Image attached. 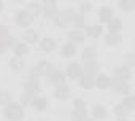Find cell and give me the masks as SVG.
<instances>
[{
  "mask_svg": "<svg viewBox=\"0 0 135 121\" xmlns=\"http://www.w3.org/2000/svg\"><path fill=\"white\" fill-rule=\"evenodd\" d=\"M3 115H5L10 121H19V119H22V116H24V108H22V105H19V104L10 102V104L5 107V110H3Z\"/></svg>",
  "mask_w": 135,
  "mask_h": 121,
  "instance_id": "obj_1",
  "label": "cell"
},
{
  "mask_svg": "<svg viewBox=\"0 0 135 121\" xmlns=\"http://www.w3.org/2000/svg\"><path fill=\"white\" fill-rule=\"evenodd\" d=\"M69 38H70V41H72V45H73V43H81V41L84 40V34H83L81 30H78V29H75V30H72V32H69Z\"/></svg>",
  "mask_w": 135,
  "mask_h": 121,
  "instance_id": "obj_14",
  "label": "cell"
},
{
  "mask_svg": "<svg viewBox=\"0 0 135 121\" xmlns=\"http://www.w3.org/2000/svg\"><path fill=\"white\" fill-rule=\"evenodd\" d=\"M122 105H124V107H127V108L132 111V110L135 108V99H133V97H127V99L122 102Z\"/></svg>",
  "mask_w": 135,
  "mask_h": 121,
  "instance_id": "obj_35",
  "label": "cell"
},
{
  "mask_svg": "<svg viewBox=\"0 0 135 121\" xmlns=\"http://www.w3.org/2000/svg\"><path fill=\"white\" fill-rule=\"evenodd\" d=\"M95 85H97V88H100V89H107V88H110L111 80H110L107 75H99V77L95 78Z\"/></svg>",
  "mask_w": 135,
  "mask_h": 121,
  "instance_id": "obj_17",
  "label": "cell"
},
{
  "mask_svg": "<svg viewBox=\"0 0 135 121\" xmlns=\"http://www.w3.org/2000/svg\"><path fill=\"white\" fill-rule=\"evenodd\" d=\"M86 34L89 37H92V38H97V37L102 35V27L100 26H91V27L86 29Z\"/></svg>",
  "mask_w": 135,
  "mask_h": 121,
  "instance_id": "obj_23",
  "label": "cell"
},
{
  "mask_svg": "<svg viewBox=\"0 0 135 121\" xmlns=\"http://www.w3.org/2000/svg\"><path fill=\"white\" fill-rule=\"evenodd\" d=\"M121 29H122V22H121L119 19L113 18V19L108 22V30H110V34H118Z\"/></svg>",
  "mask_w": 135,
  "mask_h": 121,
  "instance_id": "obj_18",
  "label": "cell"
},
{
  "mask_svg": "<svg viewBox=\"0 0 135 121\" xmlns=\"http://www.w3.org/2000/svg\"><path fill=\"white\" fill-rule=\"evenodd\" d=\"M114 113H116L119 118H126V116L130 113V110H129L127 107H124L122 104H119V105H116V107H114Z\"/></svg>",
  "mask_w": 135,
  "mask_h": 121,
  "instance_id": "obj_26",
  "label": "cell"
},
{
  "mask_svg": "<svg viewBox=\"0 0 135 121\" xmlns=\"http://www.w3.org/2000/svg\"><path fill=\"white\" fill-rule=\"evenodd\" d=\"M0 10H2V3H0Z\"/></svg>",
  "mask_w": 135,
  "mask_h": 121,
  "instance_id": "obj_41",
  "label": "cell"
},
{
  "mask_svg": "<svg viewBox=\"0 0 135 121\" xmlns=\"http://www.w3.org/2000/svg\"><path fill=\"white\" fill-rule=\"evenodd\" d=\"M110 86H113V89L116 91V92H119V94H127V92H130V86L127 85V81H121V80H111V85Z\"/></svg>",
  "mask_w": 135,
  "mask_h": 121,
  "instance_id": "obj_5",
  "label": "cell"
},
{
  "mask_svg": "<svg viewBox=\"0 0 135 121\" xmlns=\"http://www.w3.org/2000/svg\"><path fill=\"white\" fill-rule=\"evenodd\" d=\"M81 57H83V60H86V62H91V60L95 59V51H94L92 48H86V49L83 51Z\"/></svg>",
  "mask_w": 135,
  "mask_h": 121,
  "instance_id": "obj_25",
  "label": "cell"
},
{
  "mask_svg": "<svg viewBox=\"0 0 135 121\" xmlns=\"http://www.w3.org/2000/svg\"><path fill=\"white\" fill-rule=\"evenodd\" d=\"M99 18H100L102 22H110V21L113 19V11H111V8H108V7L100 8V11H99Z\"/></svg>",
  "mask_w": 135,
  "mask_h": 121,
  "instance_id": "obj_11",
  "label": "cell"
},
{
  "mask_svg": "<svg viewBox=\"0 0 135 121\" xmlns=\"http://www.w3.org/2000/svg\"><path fill=\"white\" fill-rule=\"evenodd\" d=\"M75 54H76V48H75V45L67 43V45H64V46H62V56L70 57V56H75Z\"/></svg>",
  "mask_w": 135,
  "mask_h": 121,
  "instance_id": "obj_21",
  "label": "cell"
},
{
  "mask_svg": "<svg viewBox=\"0 0 135 121\" xmlns=\"http://www.w3.org/2000/svg\"><path fill=\"white\" fill-rule=\"evenodd\" d=\"M67 75H69L70 78H80L83 75V67L80 64H76V62L69 64L67 66Z\"/></svg>",
  "mask_w": 135,
  "mask_h": 121,
  "instance_id": "obj_6",
  "label": "cell"
},
{
  "mask_svg": "<svg viewBox=\"0 0 135 121\" xmlns=\"http://www.w3.org/2000/svg\"><path fill=\"white\" fill-rule=\"evenodd\" d=\"M73 24H75L76 27H83V26L86 24L84 16H83V15H76V16H75V19H73Z\"/></svg>",
  "mask_w": 135,
  "mask_h": 121,
  "instance_id": "obj_33",
  "label": "cell"
},
{
  "mask_svg": "<svg viewBox=\"0 0 135 121\" xmlns=\"http://www.w3.org/2000/svg\"><path fill=\"white\" fill-rule=\"evenodd\" d=\"M80 78H81V80H80V86H81V88H86V89H89V88L95 86V78H94V77L81 75Z\"/></svg>",
  "mask_w": 135,
  "mask_h": 121,
  "instance_id": "obj_16",
  "label": "cell"
},
{
  "mask_svg": "<svg viewBox=\"0 0 135 121\" xmlns=\"http://www.w3.org/2000/svg\"><path fill=\"white\" fill-rule=\"evenodd\" d=\"M73 105H75V110H86V104L81 99H75Z\"/></svg>",
  "mask_w": 135,
  "mask_h": 121,
  "instance_id": "obj_36",
  "label": "cell"
},
{
  "mask_svg": "<svg viewBox=\"0 0 135 121\" xmlns=\"http://www.w3.org/2000/svg\"><path fill=\"white\" fill-rule=\"evenodd\" d=\"M56 10H57L56 2H45V5H43V13H45V16L54 18V16H56Z\"/></svg>",
  "mask_w": 135,
  "mask_h": 121,
  "instance_id": "obj_10",
  "label": "cell"
},
{
  "mask_svg": "<svg viewBox=\"0 0 135 121\" xmlns=\"http://www.w3.org/2000/svg\"><path fill=\"white\" fill-rule=\"evenodd\" d=\"M22 40L26 41V45L27 43H35V41H38V34L35 30H26L24 35H22Z\"/></svg>",
  "mask_w": 135,
  "mask_h": 121,
  "instance_id": "obj_19",
  "label": "cell"
},
{
  "mask_svg": "<svg viewBox=\"0 0 135 121\" xmlns=\"http://www.w3.org/2000/svg\"><path fill=\"white\" fill-rule=\"evenodd\" d=\"M69 96H70V89L67 88L65 85H60V86H57V88H56V91H54V97H56V99H60V100L67 99Z\"/></svg>",
  "mask_w": 135,
  "mask_h": 121,
  "instance_id": "obj_9",
  "label": "cell"
},
{
  "mask_svg": "<svg viewBox=\"0 0 135 121\" xmlns=\"http://www.w3.org/2000/svg\"><path fill=\"white\" fill-rule=\"evenodd\" d=\"M10 67H11L13 70H16V72H21V70L26 67V64H24V60H22L21 57H13L11 62H10Z\"/></svg>",
  "mask_w": 135,
  "mask_h": 121,
  "instance_id": "obj_20",
  "label": "cell"
},
{
  "mask_svg": "<svg viewBox=\"0 0 135 121\" xmlns=\"http://www.w3.org/2000/svg\"><path fill=\"white\" fill-rule=\"evenodd\" d=\"M73 121H86V110H73Z\"/></svg>",
  "mask_w": 135,
  "mask_h": 121,
  "instance_id": "obj_29",
  "label": "cell"
},
{
  "mask_svg": "<svg viewBox=\"0 0 135 121\" xmlns=\"http://www.w3.org/2000/svg\"><path fill=\"white\" fill-rule=\"evenodd\" d=\"M118 121H126V119H124V118H119V119H118Z\"/></svg>",
  "mask_w": 135,
  "mask_h": 121,
  "instance_id": "obj_40",
  "label": "cell"
},
{
  "mask_svg": "<svg viewBox=\"0 0 135 121\" xmlns=\"http://www.w3.org/2000/svg\"><path fill=\"white\" fill-rule=\"evenodd\" d=\"M92 115H94L95 118H99V119H103V118H107V110H105L102 105H95V107L92 108Z\"/></svg>",
  "mask_w": 135,
  "mask_h": 121,
  "instance_id": "obj_24",
  "label": "cell"
},
{
  "mask_svg": "<svg viewBox=\"0 0 135 121\" xmlns=\"http://www.w3.org/2000/svg\"><path fill=\"white\" fill-rule=\"evenodd\" d=\"M105 41H107L108 45H116V43L121 41V37H119V34H108V35L105 37Z\"/></svg>",
  "mask_w": 135,
  "mask_h": 121,
  "instance_id": "obj_28",
  "label": "cell"
},
{
  "mask_svg": "<svg viewBox=\"0 0 135 121\" xmlns=\"http://www.w3.org/2000/svg\"><path fill=\"white\" fill-rule=\"evenodd\" d=\"M30 105H32L35 110L43 111V110H46V108H48V100H46V99H41V97H35V99L30 102Z\"/></svg>",
  "mask_w": 135,
  "mask_h": 121,
  "instance_id": "obj_12",
  "label": "cell"
},
{
  "mask_svg": "<svg viewBox=\"0 0 135 121\" xmlns=\"http://www.w3.org/2000/svg\"><path fill=\"white\" fill-rule=\"evenodd\" d=\"M52 72V66L49 64V62H46V60H41V62L37 66V67H33L32 70H30V77H46V75H49Z\"/></svg>",
  "mask_w": 135,
  "mask_h": 121,
  "instance_id": "obj_2",
  "label": "cell"
},
{
  "mask_svg": "<svg viewBox=\"0 0 135 121\" xmlns=\"http://www.w3.org/2000/svg\"><path fill=\"white\" fill-rule=\"evenodd\" d=\"M26 91H30V92H38L40 91V83L37 80V77H29L26 80V85H24Z\"/></svg>",
  "mask_w": 135,
  "mask_h": 121,
  "instance_id": "obj_7",
  "label": "cell"
},
{
  "mask_svg": "<svg viewBox=\"0 0 135 121\" xmlns=\"http://www.w3.org/2000/svg\"><path fill=\"white\" fill-rule=\"evenodd\" d=\"M99 69H100V67H99V64L95 62V60L86 62V64H84V75H88V77H94V78H95Z\"/></svg>",
  "mask_w": 135,
  "mask_h": 121,
  "instance_id": "obj_8",
  "label": "cell"
},
{
  "mask_svg": "<svg viewBox=\"0 0 135 121\" xmlns=\"http://www.w3.org/2000/svg\"><path fill=\"white\" fill-rule=\"evenodd\" d=\"M64 73L60 72V70H52L51 73H49V80L54 83V85H57V86H60V85H64Z\"/></svg>",
  "mask_w": 135,
  "mask_h": 121,
  "instance_id": "obj_13",
  "label": "cell"
},
{
  "mask_svg": "<svg viewBox=\"0 0 135 121\" xmlns=\"http://www.w3.org/2000/svg\"><path fill=\"white\" fill-rule=\"evenodd\" d=\"M3 37H5V35H3ZM3 37L0 38V53H3L5 48H7V45H5V41H3Z\"/></svg>",
  "mask_w": 135,
  "mask_h": 121,
  "instance_id": "obj_38",
  "label": "cell"
},
{
  "mask_svg": "<svg viewBox=\"0 0 135 121\" xmlns=\"http://www.w3.org/2000/svg\"><path fill=\"white\" fill-rule=\"evenodd\" d=\"M40 46H41L43 51H52L56 48V41L52 38H45V40L40 41Z\"/></svg>",
  "mask_w": 135,
  "mask_h": 121,
  "instance_id": "obj_22",
  "label": "cell"
},
{
  "mask_svg": "<svg viewBox=\"0 0 135 121\" xmlns=\"http://www.w3.org/2000/svg\"><path fill=\"white\" fill-rule=\"evenodd\" d=\"M35 94H37V92H30V91H26V92H24V97H22L24 104H30V102L35 99Z\"/></svg>",
  "mask_w": 135,
  "mask_h": 121,
  "instance_id": "obj_34",
  "label": "cell"
},
{
  "mask_svg": "<svg viewBox=\"0 0 135 121\" xmlns=\"http://www.w3.org/2000/svg\"><path fill=\"white\" fill-rule=\"evenodd\" d=\"M13 51H15L16 57H21V56H24V54L29 53V46H27L26 43H21V41H19V43H15Z\"/></svg>",
  "mask_w": 135,
  "mask_h": 121,
  "instance_id": "obj_15",
  "label": "cell"
},
{
  "mask_svg": "<svg viewBox=\"0 0 135 121\" xmlns=\"http://www.w3.org/2000/svg\"><path fill=\"white\" fill-rule=\"evenodd\" d=\"M54 19H56V24H57V26H60V27H65L67 24H69V21L65 19V16H64V15H56V16H54Z\"/></svg>",
  "mask_w": 135,
  "mask_h": 121,
  "instance_id": "obj_32",
  "label": "cell"
},
{
  "mask_svg": "<svg viewBox=\"0 0 135 121\" xmlns=\"http://www.w3.org/2000/svg\"><path fill=\"white\" fill-rule=\"evenodd\" d=\"M119 7L124 11H133L135 10V2H132V0H124V2H119Z\"/></svg>",
  "mask_w": 135,
  "mask_h": 121,
  "instance_id": "obj_27",
  "label": "cell"
},
{
  "mask_svg": "<svg viewBox=\"0 0 135 121\" xmlns=\"http://www.w3.org/2000/svg\"><path fill=\"white\" fill-rule=\"evenodd\" d=\"M10 102H11L10 94L5 92V91H0V105H8Z\"/></svg>",
  "mask_w": 135,
  "mask_h": 121,
  "instance_id": "obj_30",
  "label": "cell"
},
{
  "mask_svg": "<svg viewBox=\"0 0 135 121\" xmlns=\"http://www.w3.org/2000/svg\"><path fill=\"white\" fill-rule=\"evenodd\" d=\"M130 77H132V72H130L129 67L122 66V67H116V69H114V78H116V80L127 81V80H130Z\"/></svg>",
  "mask_w": 135,
  "mask_h": 121,
  "instance_id": "obj_3",
  "label": "cell"
},
{
  "mask_svg": "<svg viewBox=\"0 0 135 121\" xmlns=\"http://www.w3.org/2000/svg\"><path fill=\"white\" fill-rule=\"evenodd\" d=\"M80 8H81V11H83V13H86V11H89V10H91V3L83 2V3L80 5Z\"/></svg>",
  "mask_w": 135,
  "mask_h": 121,
  "instance_id": "obj_37",
  "label": "cell"
},
{
  "mask_svg": "<svg viewBox=\"0 0 135 121\" xmlns=\"http://www.w3.org/2000/svg\"><path fill=\"white\" fill-rule=\"evenodd\" d=\"M89 121H92V119H89Z\"/></svg>",
  "mask_w": 135,
  "mask_h": 121,
  "instance_id": "obj_42",
  "label": "cell"
},
{
  "mask_svg": "<svg viewBox=\"0 0 135 121\" xmlns=\"http://www.w3.org/2000/svg\"><path fill=\"white\" fill-rule=\"evenodd\" d=\"M27 11H29V13H30V15H32L33 18H35V16H37V15H38V13L41 11V7H40L38 3H30V5H29V10H27Z\"/></svg>",
  "mask_w": 135,
  "mask_h": 121,
  "instance_id": "obj_31",
  "label": "cell"
},
{
  "mask_svg": "<svg viewBox=\"0 0 135 121\" xmlns=\"http://www.w3.org/2000/svg\"><path fill=\"white\" fill-rule=\"evenodd\" d=\"M33 21V16L29 13V11H21L16 15V22L21 26V27H27L30 26V22Z\"/></svg>",
  "mask_w": 135,
  "mask_h": 121,
  "instance_id": "obj_4",
  "label": "cell"
},
{
  "mask_svg": "<svg viewBox=\"0 0 135 121\" xmlns=\"http://www.w3.org/2000/svg\"><path fill=\"white\" fill-rule=\"evenodd\" d=\"M3 35H7V32H5V27H2V26H0V38H2Z\"/></svg>",
  "mask_w": 135,
  "mask_h": 121,
  "instance_id": "obj_39",
  "label": "cell"
}]
</instances>
